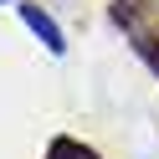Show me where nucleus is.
<instances>
[{"instance_id":"1","label":"nucleus","mask_w":159,"mask_h":159,"mask_svg":"<svg viewBox=\"0 0 159 159\" xmlns=\"http://www.w3.org/2000/svg\"><path fill=\"white\" fill-rule=\"evenodd\" d=\"M16 11H21V26H26V31H31V36H36V41H41L52 57H67V31L57 26V16L46 11V5H36V0H21Z\"/></svg>"},{"instance_id":"3","label":"nucleus","mask_w":159,"mask_h":159,"mask_svg":"<svg viewBox=\"0 0 159 159\" xmlns=\"http://www.w3.org/2000/svg\"><path fill=\"white\" fill-rule=\"evenodd\" d=\"M0 5H5V0H0Z\"/></svg>"},{"instance_id":"2","label":"nucleus","mask_w":159,"mask_h":159,"mask_svg":"<svg viewBox=\"0 0 159 159\" xmlns=\"http://www.w3.org/2000/svg\"><path fill=\"white\" fill-rule=\"evenodd\" d=\"M46 159H98V149H87L82 139H52V149H46Z\"/></svg>"}]
</instances>
